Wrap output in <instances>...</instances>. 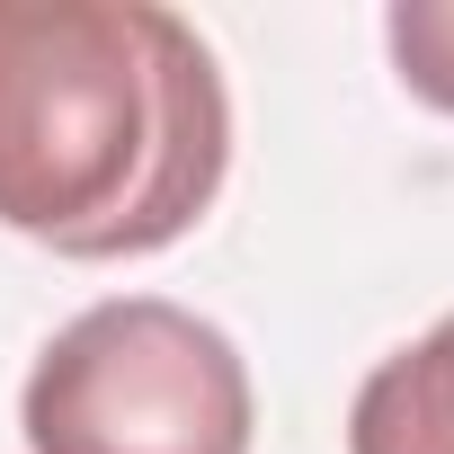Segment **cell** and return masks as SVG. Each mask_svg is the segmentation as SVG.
Here are the masks:
<instances>
[{"mask_svg": "<svg viewBox=\"0 0 454 454\" xmlns=\"http://www.w3.org/2000/svg\"><path fill=\"white\" fill-rule=\"evenodd\" d=\"M232 98L205 36L152 0H0V223L63 259H152L187 241Z\"/></svg>", "mask_w": 454, "mask_h": 454, "instance_id": "obj_1", "label": "cell"}, {"mask_svg": "<svg viewBox=\"0 0 454 454\" xmlns=\"http://www.w3.org/2000/svg\"><path fill=\"white\" fill-rule=\"evenodd\" d=\"M27 454H250V365L205 312L160 294L90 303L19 392Z\"/></svg>", "mask_w": 454, "mask_h": 454, "instance_id": "obj_2", "label": "cell"}, {"mask_svg": "<svg viewBox=\"0 0 454 454\" xmlns=\"http://www.w3.org/2000/svg\"><path fill=\"white\" fill-rule=\"evenodd\" d=\"M348 454H454V312L356 383Z\"/></svg>", "mask_w": 454, "mask_h": 454, "instance_id": "obj_3", "label": "cell"}, {"mask_svg": "<svg viewBox=\"0 0 454 454\" xmlns=\"http://www.w3.org/2000/svg\"><path fill=\"white\" fill-rule=\"evenodd\" d=\"M383 36H392L401 90L427 98L436 116H454V0H401Z\"/></svg>", "mask_w": 454, "mask_h": 454, "instance_id": "obj_4", "label": "cell"}]
</instances>
